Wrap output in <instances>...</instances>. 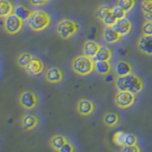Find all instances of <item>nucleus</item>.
<instances>
[{"instance_id":"36","label":"nucleus","mask_w":152,"mask_h":152,"mask_svg":"<svg viewBox=\"0 0 152 152\" xmlns=\"http://www.w3.org/2000/svg\"><path fill=\"white\" fill-rule=\"evenodd\" d=\"M47 1H48V2H50V1H51V0H47Z\"/></svg>"},{"instance_id":"33","label":"nucleus","mask_w":152,"mask_h":152,"mask_svg":"<svg viewBox=\"0 0 152 152\" xmlns=\"http://www.w3.org/2000/svg\"><path fill=\"white\" fill-rule=\"evenodd\" d=\"M75 150H76V146L74 145V144H71V142H69L62 146L58 152H75Z\"/></svg>"},{"instance_id":"8","label":"nucleus","mask_w":152,"mask_h":152,"mask_svg":"<svg viewBox=\"0 0 152 152\" xmlns=\"http://www.w3.org/2000/svg\"><path fill=\"white\" fill-rule=\"evenodd\" d=\"M97 104L92 99L88 98H81L76 104V111L79 115L83 117L91 116L96 111Z\"/></svg>"},{"instance_id":"5","label":"nucleus","mask_w":152,"mask_h":152,"mask_svg":"<svg viewBox=\"0 0 152 152\" xmlns=\"http://www.w3.org/2000/svg\"><path fill=\"white\" fill-rule=\"evenodd\" d=\"M39 96L33 90L27 89L19 94L18 103L20 107L26 110H32V109L36 108L39 104Z\"/></svg>"},{"instance_id":"12","label":"nucleus","mask_w":152,"mask_h":152,"mask_svg":"<svg viewBox=\"0 0 152 152\" xmlns=\"http://www.w3.org/2000/svg\"><path fill=\"white\" fill-rule=\"evenodd\" d=\"M137 49L142 53L152 56V35H141L137 41Z\"/></svg>"},{"instance_id":"10","label":"nucleus","mask_w":152,"mask_h":152,"mask_svg":"<svg viewBox=\"0 0 152 152\" xmlns=\"http://www.w3.org/2000/svg\"><path fill=\"white\" fill-rule=\"evenodd\" d=\"M21 127L25 131H31L34 130L36 127H38L40 124V119L35 114L27 113L24 114L21 117Z\"/></svg>"},{"instance_id":"22","label":"nucleus","mask_w":152,"mask_h":152,"mask_svg":"<svg viewBox=\"0 0 152 152\" xmlns=\"http://www.w3.org/2000/svg\"><path fill=\"white\" fill-rule=\"evenodd\" d=\"M34 57V55L31 54V52H22L20 53L16 58V63L17 65L20 66V68L25 69L27 68V66L31 63V61L32 60V58Z\"/></svg>"},{"instance_id":"6","label":"nucleus","mask_w":152,"mask_h":152,"mask_svg":"<svg viewBox=\"0 0 152 152\" xmlns=\"http://www.w3.org/2000/svg\"><path fill=\"white\" fill-rule=\"evenodd\" d=\"M136 102V94L128 90H123V91L116 92L114 96V104L118 108L126 109L131 107Z\"/></svg>"},{"instance_id":"24","label":"nucleus","mask_w":152,"mask_h":152,"mask_svg":"<svg viewBox=\"0 0 152 152\" xmlns=\"http://www.w3.org/2000/svg\"><path fill=\"white\" fill-rule=\"evenodd\" d=\"M111 11H112V7H110L109 5H107V4H103L96 10V17L99 20L103 21L104 19L111 12Z\"/></svg>"},{"instance_id":"3","label":"nucleus","mask_w":152,"mask_h":152,"mask_svg":"<svg viewBox=\"0 0 152 152\" xmlns=\"http://www.w3.org/2000/svg\"><path fill=\"white\" fill-rule=\"evenodd\" d=\"M51 23V16L50 13L43 10H35L33 11L31 18L28 19V24L31 31L40 32L45 31L50 27Z\"/></svg>"},{"instance_id":"7","label":"nucleus","mask_w":152,"mask_h":152,"mask_svg":"<svg viewBox=\"0 0 152 152\" xmlns=\"http://www.w3.org/2000/svg\"><path fill=\"white\" fill-rule=\"evenodd\" d=\"M3 27L4 30L8 34L15 35L20 32L24 28V21L20 17H18L15 13L3 19Z\"/></svg>"},{"instance_id":"25","label":"nucleus","mask_w":152,"mask_h":152,"mask_svg":"<svg viewBox=\"0 0 152 152\" xmlns=\"http://www.w3.org/2000/svg\"><path fill=\"white\" fill-rule=\"evenodd\" d=\"M136 5V0H117V6L124 10L126 13L131 12Z\"/></svg>"},{"instance_id":"34","label":"nucleus","mask_w":152,"mask_h":152,"mask_svg":"<svg viewBox=\"0 0 152 152\" xmlns=\"http://www.w3.org/2000/svg\"><path fill=\"white\" fill-rule=\"evenodd\" d=\"M31 5L34 7H41V6H44L48 3L47 0H28Z\"/></svg>"},{"instance_id":"30","label":"nucleus","mask_w":152,"mask_h":152,"mask_svg":"<svg viewBox=\"0 0 152 152\" xmlns=\"http://www.w3.org/2000/svg\"><path fill=\"white\" fill-rule=\"evenodd\" d=\"M141 10L142 13L152 12V0H142L141 3Z\"/></svg>"},{"instance_id":"17","label":"nucleus","mask_w":152,"mask_h":152,"mask_svg":"<svg viewBox=\"0 0 152 152\" xmlns=\"http://www.w3.org/2000/svg\"><path fill=\"white\" fill-rule=\"evenodd\" d=\"M69 138L64 134H60V133H57V134L52 135L51 138L50 139V145L53 150L58 152L59 149L61 148L64 145H66V142H69Z\"/></svg>"},{"instance_id":"29","label":"nucleus","mask_w":152,"mask_h":152,"mask_svg":"<svg viewBox=\"0 0 152 152\" xmlns=\"http://www.w3.org/2000/svg\"><path fill=\"white\" fill-rule=\"evenodd\" d=\"M111 12L118 20H122V19L126 18V12L124 11V10H122L120 7H118L117 5L115 7H112Z\"/></svg>"},{"instance_id":"32","label":"nucleus","mask_w":152,"mask_h":152,"mask_svg":"<svg viewBox=\"0 0 152 152\" xmlns=\"http://www.w3.org/2000/svg\"><path fill=\"white\" fill-rule=\"evenodd\" d=\"M119 152H142V150L138 145H124V146H121V149Z\"/></svg>"},{"instance_id":"28","label":"nucleus","mask_w":152,"mask_h":152,"mask_svg":"<svg viewBox=\"0 0 152 152\" xmlns=\"http://www.w3.org/2000/svg\"><path fill=\"white\" fill-rule=\"evenodd\" d=\"M138 139L137 135L133 134V133H126V140H125V145H138Z\"/></svg>"},{"instance_id":"21","label":"nucleus","mask_w":152,"mask_h":152,"mask_svg":"<svg viewBox=\"0 0 152 152\" xmlns=\"http://www.w3.org/2000/svg\"><path fill=\"white\" fill-rule=\"evenodd\" d=\"M112 57H113V53L111 50L109 49V48H107V46L102 45L97 55L95 56L94 60L95 61H110Z\"/></svg>"},{"instance_id":"9","label":"nucleus","mask_w":152,"mask_h":152,"mask_svg":"<svg viewBox=\"0 0 152 152\" xmlns=\"http://www.w3.org/2000/svg\"><path fill=\"white\" fill-rule=\"evenodd\" d=\"M45 79L50 84H59L65 79V71L61 66H50L46 70Z\"/></svg>"},{"instance_id":"15","label":"nucleus","mask_w":152,"mask_h":152,"mask_svg":"<svg viewBox=\"0 0 152 152\" xmlns=\"http://www.w3.org/2000/svg\"><path fill=\"white\" fill-rule=\"evenodd\" d=\"M101 47H102V45L99 44L97 41L87 40L83 45V54L94 59Z\"/></svg>"},{"instance_id":"18","label":"nucleus","mask_w":152,"mask_h":152,"mask_svg":"<svg viewBox=\"0 0 152 152\" xmlns=\"http://www.w3.org/2000/svg\"><path fill=\"white\" fill-rule=\"evenodd\" d=\"M115 28H117V31L121 34L122 37H125L128 35L131 32L132 30V23L128 18H124L122 20H119L118 23L116 24Z\"/></svg>"},{"instance_id":"1","label":"nucleus","mask_w":152,"mask_h":152,"mask_svg":"<svg viewBox=\"0 0 152 152\" xmlns=\"http://www.w3.org/2000/svg\"><path fill=\"white\" fill-rule=\"evenodd\" d=\"M114 86L119 91L128 90V91L138 94L145 89V81L139 74L133 72L124 77L115 76Z\"/></svg>"},{"instance_id":"2","label":"nucleus","mask_w":152,"mask_h":152,"mask_svg":"<svg viewBox=\"0 0 152 152\" xmlns=\"http://www.w3.org/2000/svg\"><path fill=\"white\" fill-rule=\"evenodd\" d=\"M71 69L79 76H88L95 71V60L85 54L77 55L71 60Z\"/></svg>"},{"instance_id":"27","label":"nucleus","mask_w":152,"mask_h":152,"mask_svg":"<svg viewBox=\"0 0 152 152\" xmlns=\"http://www.w3.org/2000/svg\"><path fill=\"white\" fill-rule=\"evenodd\" d=\"M118 19L114 16V14L112 13V12L108 14V15L102 21L103 24L104 25V27H115L116 24L118 23Z\"/></svg>"},{"instance_id":"14","label":"nucleus","mask_w":152,"mask_h":152,"mask_svg":"<svg viewBox=\"0 0 152 152\" xmlns=\"http://www.w3.org/2000/svg\"><path fill=\"white\" fill-rule=\"evenodd\" d=\"M28 75L35 76L42 73L44 71V63L39 57L34 56L31 61V63L27 66V68L24 69Z\"/></svg>"},{"instance_id":"4","label":"nucleus","mask_w":152,"mask_h":152,"mask_svg":"<svg viewBox=\"0 0 152 152\" xmlns=\"http://www.w3.org/2000/svg\"><path fill=\"white\" fill-rule=\"evenodd\" d=\"M80 31V25L77 21L69 18H62L57 22L55 31L62 39L68 40L77 34Z\"/></svg>"},{"instance_id":"19","label":"nucleus","mask_w":152,"mask_h":152,"mask_svg":"<svg viewBox=\"0 0 152 152\" xmlns=\"http://www.w3.org/2000/svg\"><path fill=\"white\" fill-rule=\"evenodd\" d=\"M14 10L15 8L10 0H0V17L2 19L13 14Z\"/></svg>"},{"instance_id":"11","label":"nucleus","mask_w":152,"mask_h":152,"mask_svg":"<svg viewBox=\"0 0 152 152\" xmlns=\"http://www.w3.org/2000/svg\"><path fill=\"white\" fill-rule=\"evenodd\" d=\"M114 71H115L116 76H124L129 75L134 72V68L130 61L126 59H120L116 62L115 66H114Z\"/></svg>"},{"instance_id":"23","label":"nucleus","mask_w":152,"mask_h":152,"mask_svg":"<svg viewBox=\"0 0 152 152\" xmlns=\"http://www.w3.org/2000/svg\"><path fill=\"white\" fill-rule=\"evenodd\" d=\"M32 12L33 11H31V10H30L25 6H21V5L16 6L15 10H14V13H15L18 17H20L23 21H28V19L31 18Z\"/></svg>"},{"instance_id":"13","label":"nucleus","mask_w":152,"mask_h":152,"mask_svg":"<svg viewBox=\"0 0 152 152\" xmlns=\"http://www.w3.org/2000/svg\"><path fill=\"white\" fill-rule=\"evenodd\" d=\"M102 36L107 44H116L122 39L121 34L115 27H104Z\"/></svg>"},{"instance_id":"16","label":"nucleus","mask_w":152,"mask_h":152,"mask_svg":"<svg viewBox=\"0 0 152 152\" xmlns=\"http://www.w3.org/2000/svg\"><path fill=\"white\" fill-rule=\"evenodd\" d=\"M102 120H103L104 125L106 126H107L109 128H113V127H116L120 125L121 116L116 112L109 111V112H106L104 114Z\"/></svg>"},{"instance_id":"35","label":"nucleus","mask_w":152,"mask_h":152,"mask_svg":"<svg viewBox=\"0 0 152 152\" xmlns=\"http://www.w3.org/2000/svg\"><path fill=\"white\" fill-rule=\"evenodd\" d=\"M144 14V17L146 21H150L152 22V12H149V13H142Z\"/></svg>"},{"instance_id":"31","label":"nucleus","mask_w":152,"mask_h":152,"mask_svg":"<svg viewBox=\"0 0 152 152\" xmlns=\"http://www.w3.org/2000/svg\"><path fill=\"white\" fill-rule=\"evenodd\" d=\"M142 33L144 35H152V22L145 20L142 23Z\"/></svg>"},{"instance_id":"20","label":"nucleus","mask_w":152,"mask_h":152,"mask_svg":"<svg viewBox=\"0 0 152 152\" xmlns=\"http://www.w3.org/2000/svg\"><path fill=\"white\" fill-rule=\"evenodd\" d=\"M110 61H95V71L102 76L108 75L112 71Z\"/></svg>"},{"instance_id":"26","label":"nucleus","mask_w":152,"mask_h":152,"mask_svg":"<svg viewBox=\"0 0 152 152\" xmlns=\"http://www.w3.org/2000/svg\"><path fill=\"white\" fill-rule=\"evenodd\" d=\"M126 132L124 131H117L112 136V142L118 146H124L125 145V140H126Z\"/></svg>"}]
</instances>
